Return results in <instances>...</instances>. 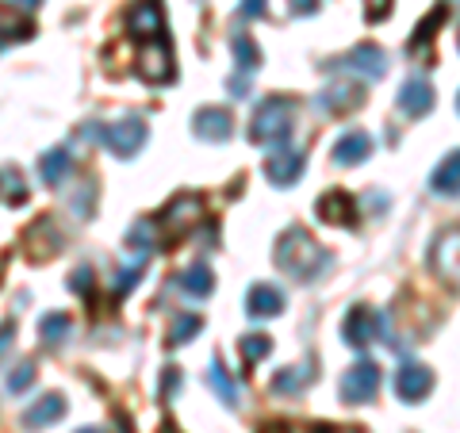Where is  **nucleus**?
Wrapping results in <instances>:
<instances>
[{
    "label": "nucleus",
    "mask_w": 460,
    "mask_h": 433,
    "mask_svg": "<svg viewBox=\"0 0 460 433\" xmlns=\"http://www.w3.org/2000/svg\"><path fill=\"white\" fill-rule=\"evenodd\" d=\"M277 265L284 272H292L296 280H314L330 265V257L323 253V245L314 242L304 226H292V230H284L280 242H277Z\"/></svg>",
    "instance_id": "1"
},
{
    "label": "nucleus",
    "mask_w": 460,
    "mask_h": 433,
    "mask_svg": "<svg viewBox=\"0 0 460 433\" xmlns=\"http://www.w3.org/2000/svg\"><path fill=\"white\" fill-rule=\"evenodd\" d=\"M292 123H296V100L292 96H265L253 111L250 138L261 142V146H280V142L292 135Z\"/></svg>",
    "instance_id": "2"
},
{
    "label": "nucleus",
    "mask_w": 460,
    "mask_h": 433,
    "mask_svg": "<svg viewBox=\"0 0 460 433\" xmlns=\"http://www.w3.org/2000/svg\"><path fill=\"white\" fill-rule=\"evenodd\" d=\"M146 119L142 115H127V119L104 127V135H100V146L115 157H135L142 146H146Z\"/></svg>",
    "instance_id": "3"
},
{
    "label": "nucleus",
    "mask_w": 460,
    "mask_h": 433,
    "mask_svg": "<svg viewBox=\"0 0 460 433\" xmlns=\"http://www.w3.org/2000/svg\"><path fill=\"white\" fill-rule=\"evenodd\" d=\"M345 341L353 345V349H365V345L380 341V334H387V319L380 311L365 307V303H357V307H349V314H345V326H341Z\"/></svg>",
    "instance_id": "4"
},
{
    "label": "nucleus",
    "mask_w": 460,
    "mask_h": 433,
    "mask_svg": "<svg viewBox=\"0 0 460 433\" xmlns=\"http://www.w3.org/2000/svg\"><path fill=\"white\" fill-rule=\"evenodd\" d=\"M376 392H380V365H372V360H361V365H353L341 376V399L345 402H372Z\"/></svg>",
    "instance_id": "5"
},
{
    "label": "nucleus",
    "mask_w": 460,
    "mask_h": 433,
    "mask_svg": "<svg viewBox=\"0 0 460 433\" xmlns=\"http://www.w3.org/2000/svg\"><path fill=\"white\" fill-rule=\"evenodd\" d=\"M138 77L146 81V84H162L172 77V50H169V42L165 39H150L146 47L138 50Z\"/></svg>",
    "instance_id": "6"
},
{
    "label": "nucleus",
    "mask_w": 460,
    "mask_h": 433,
    "mask_svg": "<svg viewBox=\"0 0 460 433\" xmlns=\"http://www.w3.org/2000/svg\"><path fill=\"white\" fill-rule=\"evenodd\" d=\"M429 261H434V272H438L441 280H449V284L460 287V226H449L434 242V253H429Z\"/></svg>",
    "instance_id": "7"
},
{
    "label": "nucleus",
    "mask_w": 460,
    "mask_h": 433,
    "mask_svg": "<svg viewBox=\"0 0 460 433\" xmlns=\"http://www.w3.org/2000/svg\"><path fill=\"white\" fill-rule=\"evenodd\" d=\"M299 172H304V150L280 146L265 157V177H269V184H277V189H288L292 181H299Z\"/></svg>",
    "instance_id": "8"
},
{
    "label": "nucleus",
    "mask_w": 460,
    "mask_h": 433,
    "mask_svg": "<svg viewBox=\"0 0 460 433\" xmlns=\"http://www.w3.org/2000/svg\"><path fill=\"white\" fill-rule=\"evenodd\" d=\"M361 104H365V93H361V84H353V81H334L330 89H323L314 96V108L326 111V115H345Z\"/></svg>",
    "instance_id": "9"
},
{
    "label": "nucleus",
    "mask_w": 460,
    "mask_h": 433,
    "mask_svg": "<svg viewBox=\"0 0 460 433\" xmlns=\"http://www.w3.org/2000/svg\"><path fill=\"white\" fill-rule=\"evenodd\" d=\"M192 135L199 142H226L234 135V115L226 108H199L192 115Z\"/></svg>",
    "instance_id": "10"
},
{
    "label": "nucleus",
    "mask_w": 460,
    "mask_h": 433,
    "mask_svg": "<svg viewBox=\"0 0 460 433\" xmlns=\"http://www.w3.org/2000/svg\"><path fill=\"white\" fill-rule=\"evenodd\" d=\"M395 392H399V399H407V402L426 399L429 392H434V372H429L426 365H419V360H407V365L399 368V376H395Z\"/></svg>",
    "instance_id": "11"
},
{
    "label": "nucleus",
    "mask_w": 460,
    "mask_h": 433,
    "mask_svg": "<svg viewBox=\"0 0 460 433\" xmlns=\"http://www.w3.org/2000/svg\"><path fill=\"white\" fill-rule=\"evenodd\" d=\"M127 27H131L135 39H162L165 31V16H162V4L157 0H138L131 8V16H127Z\"/></svg>",
    "instance_id": "12"
},
{
    "label": "nucleus",
    "mask_w": 460,
    "mask_h": 433,
    "mask_svg": "<svg viewBox=\"0 0 460 433\" xmlns=\"http://www.w3.org/2000/svg\"><path fill=\"white\" fill-rule=\"evenodd\" d=\"M345 69H353V74L376 81V77L387 74V54L376 47V42H361V47H353L349 57H345Z\"/></svg>",
    "instance_id": "13"
},
{
    "label": "nucleus",
    "mask_w": 460,
    "mask_h": 433,
    "mask_svg": "<svg viewBox=\"0 0 460 433\" xmlns=\"http://www.w3.org/2000/svg\"><path fill=\"white\" fill-rule=\"evenodd\" d=\"M199 211H204V199L192 196V192H181L165 208V230H169V234H184L192 223H199Z\"/></svg>",
    "instance_id": "14"
},
{
    "label": "nucleus",
    "mask_w": 460,
    "mask_h": 433,
    "mask_svg": "<svg viewBox=\"0 0 460 433\" xmlns=\"http://www.w3.org/2000/svg\"><path fill=\"white\" fill-rule=\"evenodd\" d=\"M429 108H434V89L422 77H411L399 89V111L411 115V119H422V115H429Z\"/></svg>",
    "instance_id": "15"
},
{
    "label": "nucleus",
    "mask_w": 460,
    "mask_h": 433,
    "mask_svg": "<svg viewBox=\"0 0 460 433\" xmlns=\"http://www.w3.org/2000/svg\"><path fill=\"white\" fill-rule=\"evenodd\" d=\"M66 414V399L58 395V392H50V395H42V399H35L31 407L23 411V418L20 422L27 426V429H47V426H54L58 418Z\"/></svg>",
    "instance_id": "16"
},
{
    "label": "nucleus",
    "mask_w": 460,
    "mask_h": 433,
    "mask_svg": "<svg viewBox=\"0 0 460 433\" xmlns=\"http://www.w3.org/2000/svg\"><path fill=\"white\" fill-rule=\"evenodd\" d=\"M284 311V296L272 284H253L246 292V314L250 319H277Z\"/></svg>",
    "instance_id": "17"
},
{
    "label": "nucleus",
    "mask_w": 460,
    "mask_h": 433,
    "mask_svg": "<svg viewBox=\"0 0 460 433\" xmlns=\"http://www.w3.org/2000/svg\"><path fill=\"white\" fill-rule=\"evenodd\" d=\"M372 154V138L365 131H345L334 142V165H361Z\"/></svg>",
    "instance_id": "18"
},
{
    "label": "nucleus",
    "mask_w": 460,
    "mask_h": 433,
    "mask_svg": "<svg viewBox=\"0 0 460 433\" xmlns=\"http://www.w3.org/2000/svg\"><path fill=\"white\" fill-rule=\"evenodd\" d=\"M319 219L326 223H338V226H353L357 219V204H353V196L349 192H326L319 196Z\"/></svg>",
    "instance_id": "19"
},
{
    "label": "nucleus",
    "mask_w": 460,
    "mask_h": 433,
    "mask_svg": "<svg viewBox=\"0 0 460 433\" xmlns=\"http://www.w3.org/2000/svg\"><path fill=\"white\" fill-rule=\"evenodd\" d=\"M311 380H314L311 360H304V365H288V368H280L277 376H272V392H277V395H292V399H296Z\"/></svg>",
    "instance_id": "20"
},
{
    "label": "nucleus",
    "mask_w": 460,
    "mask_h": 433,
    "mask_svg": "<svg viewBox=\"0 0 460 433\" xmlns=\"http://www.w3.org/2000/svg\"><path fill=\"white\" fill-rule=\"evenodd\" d=\"M177 287L189 299H208L211 296V287H215V277H211V269L204 265V261H196V265H189L177 277Z\"/></svg>",
    "instance_id": "21"
},
{
    "label": "nucleus",
    "mask_w": 460,
    "mask_h": 433,
    "mask_svg": "<svg viewBox=\"0 0 460 433\" xmlns=\"http://www.w3.org/2000/svg\"><path fill=\"white\" fill-rule=\"evenodd\" d=\"M429 189L438 196H460V150L445 154V162L434 169V177H429Z\"/></svg>",
    "instance_id": "22"
},
{
    "label": "nucleus",
    "mask_w": 460,
    "mask_h": 433,
    "mask_svg": "<svg viewBox=\"0 0 460 433\" xmlns=\"http://www.w3.org/2000/svg\"><path fill=\"white\" fill-rule=\"evenodd\" d=\"M69 169H74V154H69L66 146H54L39 157V177L47 184H62L69 177Z\"/></svg>",
    "instance_id": "23"
},
{
    "label": "nucleus",
    "mask_w": 460,
    "mask_h": 433,
    "mask_svg": "<svg viewBox=\"0 0 460 433\" xmlns=\"http://www.w3.org/2000/svg\"><path fill=\"white\" fill-rule=\"evenodd\" d=\"M208 384H211V392L219 395V402H226L230 411L238 407V384H234V376L223 368V360L219 357H211V365H208Z\"/></svg>",
    "instance_id": "24"
},
{
    "label": "nucleus",
    "mask_w": 460,
    "mask_h": 433,
    "mask_svg": "<svg viewBox=\"0 0 460 433\" xmlns=\"http://www.w3.org/2000/svg\"><path fill=\"white\" fill-rule=\"evenodd\" d=\"M230 50H234V66L238 74H253L257 66H261V47L246 35V31H234L230 35Z\"/></svg>",
    "instance_id": "25"
},
{
    "label": "nucleus",
    "mask_w": 460,
    "mask_h": 433,
    "mask_svg": "<svg viewBox=\"0 0 460 433\" xmlns=\"http://www.w3.org/2000/svg\"><path fill=\"white\" fill-rule=\"evenodd\" d=\"M39 334H42L47 345H62L69 334H74V319L62 314V311H50V314H42L39 319Z\"/></svg>",
    "instance_id": "26"
},
{
    "label": "nucleus",
    "mask_w": 460,
    "mask_h": 433,
    "mask_svg": "<svg viewBox=\"0 0 460 433\" xmlns=\"http://www.w3.org/2000/svg\"><path fill=\"white\" fill-rule=\"evenodd\" d=\"M146 257H150V253L142 250V253H135L131 261H127L119 272H115V280H111V292H115V296H127V292H131V287L142 280V269H146Z\"/></svg>",
    "instance_id": "27"
},
{
    "label": "nucleus",
    "mask_w": 460,
    "mask_h": 433,
    "mask_svg": "<svg viewBox=\"0 0 460 433\" xmlns=\"http://www.w3.org/2000/svg\"><path fill=\"white\" fill-rule=\"evenodd\" d=\"M199 330H204V319L199 314H177V319L169 323V345H184V341H192Z\"/></svg>",
    "instance_id": "28"
},
{
    "label": "nucleus",
    "mask_w": 460,
    "mask_h": 433,
    "mask_svg": "<svg viewBox=\"0 0 460 433\" xmlns=\"http://www.w3.org/2000/svg\"><path fill=\"white\" fill-rule=\"evenodd\" d=\"M238 349H242V360H246V365H257V360H265L272 353V341L265 334H246L238 341Z\"/></svg>",
    "instance_id": "29"
},
{
    "label": "nucleus",
    "mask_w": 460,
    "mask_h": 433,
    "mask_svg": "<svg viewBox=\"0 0 460 433\" xmlns=\"http://www.w3.org/2000/svg\"><path fill=\"white\" fill-rule=\"evenodd\" d=\"M445 16H449V8H445V4H438L434 12H429V16H426V20L419 23V35H414V39H411V50H419V47H426V42H429V39H434V35H438V23H441Z\"/></svg>",
    "instance_id": "30"
},
{
    "label": "nucleus",
    "mask_w": 460,
    "mask_h": 433,
    "mask_svg": "<svg viewBox=\"0 0 460 433\" xmlns=\"http://www.w3.org/2000/svg\"><path fill=\"white\" fill-rule=\"evenodd\" d=\"M31 380H35V368L27 365V360H20V365H12V372H8V380H4V387H8V395H23L27 387H31Z\"/></svg>",
    "instance_id": "31"
},
{
    "label": "nucleus",
    "mask_w": 460,
    "mask_h": 433,
    "mask_svg": "<svg viewBox=\"0 0 460 433\" xmlns=\"http://www.w3.org/2000/svg\"><path fill=\"white\" fill-rule=\"evenodd\" d=\"M27 199V189H23V177L16 169H4V204L8 208H16V204H23Z\"/></svg>",
    "instance_id": "32"
},
{
    "label": "nucleus",
    "mask_w": 460,
    "mask_h": 433,
    "mask_svg": "<svg viewBox=\"0 0 460 433\" xmlns=\"http://www.w3.org/2000/svg\"><path fill=\"white\" fill-rule=\"evenodd\" d=\"M138 245H142V250H154V223L150 219H142V223H135L131 226V250L138 253Z\"/></svg>",
    "instance_id": "33"
},
{
    "label": "nucleus",
    "mask_w": 460,
    "mask_h": 433,
    "mask_svg": "<svg viewBox=\"0 0 460 433\" xmlns=\"http://www.w3.org/2000/svg\"><path fill=\"white\" fill-rule=\"evenodd\" d=\"M69 204H74V211L81 215V219H89V215H93V204H96V184L84 181V184H81V196H74Z\"/></svg>",
    "instance_id": "34"
},
{
    "label": "nucleus",
    "mask_w": 460,
    "mask_h": 433,
    "mask_svg": "<svg viewBox=\"0 0 460 433\" xmlns=\"http://www.w3.org/2000/svg\"><path fill=\"white\" fill-rule=\"evenodd\" d=\"M69 287H74V292H81V296H89L93 292V269H77L74 277H69Z\"/></svg>",
    "instance_id": "35"
},
{
    "label": "nucleus",
    "mask_w": 460,
    "mask_h": 433,
    "mask_svg": "<svg viewBox=\"0 0 460 433\" xmlns=\"http://www.w3.org/2000/svg\"><path fill=\"white\" fill-rule=\"evenodd\" d=\"M265 0H242V4H238V16L242 20H257V16H265Z\"/></svg>",
    "instance_id": "36"
},
{
    "label": "nucleus",
    "mask_w": 460,
    "mask_h": 433,
    "mask_svg": "<svg viewBox=\"0 0 460 433\" xmlns=\"http://www.w3.org/2000/svg\"><path fill=\"white\" fill-rule=\"evenodd\" d=\"M323 0H288V12L292 16H311V12H319Z\"/></svg>",
    "instance_id": "37"
},
{
    "label": "nucleus",
    "mask_w": 460,
    "mask_h": 433,
    "mask_svg": "<svg viewBox=\"0 0 460 433\" xmlns=\"http://www.w3.org/2000/svg\"><path fill=\"white\" fill-rule=\"evenodd\" d=\"M226 84H230V93H234L238 100H242V96H250V74H234Z\"/></svg>",
    "instance_id": "38"
},
{
    "label": "nucleus",
    "mask_w": 460,
    "mask_h": 433,
    "mask_svg": "<svg viewBox=\"0 0 460 433\" xmlns=\"http://www.w3.org/2000/svg\"><path fill=\"white\" fill-rule=\"evenodd\" d=\"M387 8H392V0H365L368 20H380V16H387Z\"/></svg>",
    "instance_id": "39"
},
{
    "label": "nucleus",
    "mask_w": 460,
    "mask_h": 433,
    "mask_svg": "<svg viewBox=\"0 0 460 433\" xmlns=\"http://www.w3.org/2000/svg\"><path fill=\"white\" fill-rule=\"evenodd\" d=\"M177 387H181V372H177V368H169L165 376H162V392H165V395H172Z\"/></svg>",
    "instance_id": "40"
},
{
    "label": "nucleus",
    "mask_w": 460,
    "mask_h": 433,
    "mask_svg": "<svg viewBox=\"0 0 460 433\" xmlns=\"http://www.w3.org/2000/svg\"><path fill=\"white\" fill-rule=\"evenodd\" d=\"M8 4H16V8H27V12H31V8L42 4V0H8Z\"/></svg>",
    "instance_id": "41"
},
{
    "label": "nucleus",
    "mask_w": 460,
    "mask_h": 433,
    "mask_svg": "<svg viewBox=\"0 0 460 433\" xmlns=\"http://www.w3.org/2000/svg\"><path fill=\"white\" fill-rule=\"evenodd\" d=\"M77 433H104V429H96V426H84V429H77Z\"/></svg>",
    "instance_id": "42"
},
{
    "label": "nucleus",
    "mask_w": 460,
    "mask_h": 433,
    "mask_svg": "<svg viewBox=\"0 0 460 433\" xmlns=\"http://www.w3.org/2000/svg\"><path fill=\"white\" fill-rule=\"evenodd\" d=\"M456 50H460V31H456Z\"/></svg>",
    "instance_id": "43"
},
{
    "label": "nucleus",
    "mask_w": 460,
    "mask_h": 433,
    "mask_svg": "<svg viewBox=\"0 0 460 433\" xmlns=\"http://www.w3.org/2000/svg\"><path fill=\"white\" fill-rule=\"evenodd\" d=\"M456 111H460V96H456Z\"/></svg>",
    "instance_id": "44"
}]
</instances>
